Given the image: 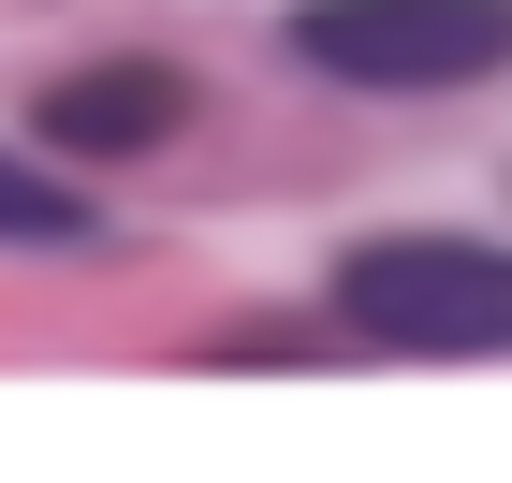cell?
<instances>
[{
  "label": "cell",
  "mask_w": 512,
  "mask_h": 483,
  "mask_svg": "<svg viewBox=\"0 0 512 483\" xmlns=\"http://www.w3.org/2000/svg\"><path fill=\"white\" fill-rule=\"evenodd\" d=\"M0 249H103V205H88V176L59 147H0Z\"/></svg>",
  "instance_id": "cell-4"
},
{
  "label": "cell",
  "mask_w": 512,
  "mask_h": 483,
  "mask_svg": "<svg viewBox=\"0 0 512 483\" xmlns=\"http://www.w3.org/2000/svg\"><path fill=\"white\" fill-rule=\"evenodd\" d=\"M337 322L366 352L483 366V352H512V249L498 235H366L337 264Z\"/></svg>",
  "instance_id": "cell-1"
},
{
  "label": "cell",
  "mask_w": 512,
  "mask_h": 483,
  "mask_svg": "<svg viewBox=\"0 0 512 483\" xmlns=\"http://www.w3.org/2000/svg\"><path fill=\"white\" fill-rule=\"evenodd\" d=\"M293 59L337 88H483L512 74V0H293Z\"/></svg>",
  "instance_id": "cell-2"
},
{
  "label": "cell",
  "mask_w": 512,
  "mask_h": 483,
  "mask_svg": "<svg viewBox=\"0 0 512 483\" xmlns=\"http://www.w3.org/2000/svg\"><path fill=\"white\" fill-rule=\"evenodd\" d=\"M176 118H191V74H176V59H88V74L44 88V147L88 161V176L132 161V147H161Z\"/></svg>",
  "instance_id": "cell-3"
}]
</instances>
